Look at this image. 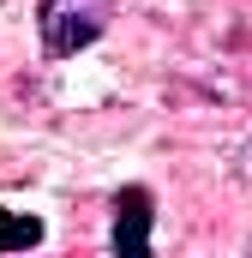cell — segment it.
<instances>
[{"instance_id":"3957f363","label":"cell","mask_w":252,"mask_h":258,"mask_svg":"<svg viewBox=\"0 0 252 258\" xmlns=\"http://www.w3.org/2000/svg\"><path fill=\"white\" fill-rule=\"evenodd\" d=\"M42 240V222L36 216H18V210H0V252H18V246H36Z\"/></svg>"},{"instance_id":"6da1fadb","label":"cell","mask_w":252,"mask_h":258,"mask_svg":"<svg viewBox=\"0 0 252 258\" xmlns=\"http://www.w3.org/2000/svg\"><path fill=\"white\" fill-rule=\"evenodd\" d=\"M114 18V0H42L36 24H42V48L48 54H78L90 48Z\"/></svg>"},{"instance_id":"7a4b0ae2","label":"cell","mask_w":252,"mask_h":258,"mask_svg":"<svg viewBox=\"0 0 252 258\" xmlns=\"http://www.w3.org/2000/svg\"><path fill=\"white\" fill-rule=\"evenodd\" d=\"M114 252L120 258H144L150 252V192L126 186L114 198Z\"/></svg>"}]
</instances>
